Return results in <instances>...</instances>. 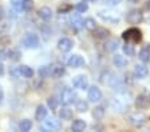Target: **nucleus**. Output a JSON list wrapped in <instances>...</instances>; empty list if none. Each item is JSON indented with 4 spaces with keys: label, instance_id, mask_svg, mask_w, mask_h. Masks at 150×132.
Segmentation results:
<instances>
[{
    "label": "nucleus",
    "instance_id": "35",
    "mask_svg": "<svg viewBox=\"0 0 150 132\" xmlns=\"http://www.w3.org/2000/svg\"><path fill=\"white\" fill-rule=\"evenodd\" d=\"M101 3L104 4H108V6H118L120 3H121V0H100Z\"/></svg>",
    "mask_w": 150,
    "mask_h": 132
},
{
    "label": "nucleus",
    "instance_id": "40",
    "mask_svg": "<svg viewBox=\"0 0 150 132\" xmlns=\"http://www.w3.org/2000/svg\"><path fill=\"white\" fill-rule=\"evenodd\" d=\"M4 73V66H3V63L0 61V76Z\"/></svg>",
    "mask_w": 150,
    "mask_h": 132
},
{
    "label": "nucleus",
    "instance_id": "20",
    "mask_svg": "<svg viewBox=\"0 0 150 132\" xmlns=\"http://www.w3.org/2000/svg\"><path fill=\"white\" fill-rule=\"evenodd\" d=\"M71 128H72V131H74V132H81L86 128V123H85L84 120H81V119H77V120L73 121Z\"/></svg>",
    "mask_w": 150,
    "mask_h": 132
},
{
    "label": "nucleus",
    "instance_id": "34",
    "mask_svg": "<svg viewBox=\"0 0 150 132\" xmlns=\"http://www.w3.org/2000/svg\"><path fill=\"white\" fill-rule=\"evenodd\" d=\"M72 9V6H69V4H62V6L59 7V14H67V12H69Z\"/></svg>",
    "mask_w": 150,
    "mask_h": 132
},
{
    "label": "nucleus",
    "instance_id": "9",
    "mask_svg": "<svg viewBox=\"0 0 150 132\" xmlns=\"http://www.w3.org/2000/svg\"><path fill=\"white\" fill-rule=\"evenodd\" d=\"M88 99L91 101H100L102 99V92L97 86H92L91 88H88Z\"/></svg>",
    "mask_w": 150,
    "mask_h": 132
},
{
    "label": "nucleus",
    "instance_id": "1",
    "mask_svg": "<svg viewBox=\"0 0 150 132\" xmlns=\"http://www.w3.org/2000/svg\"><path fill=\"white\" fill-rule=\"evenodd\" d=\"M122 39L125 40V43L137 44L142 40V31L136 27H132V28L122 32Z\"/></svg>",
    "mask_w": 150,
    "mask_h": 132
},
{
    "label": "nucleus",
    "instance_id": "29",
    "mask_svg": "<svg viewBox=\"0 0 150 132\" xmlns=\"http://www.w3.org/2000/svg\"><path fill=\"white\" fill-rule=\"evenodd\" d=\"M147 104V98L145 95H138L136 99V106L138 107V108H144L145 106Z\"/></svg>",
    "mask_w": 150,
    "mask_h": 132
},
{
    "label": "nucleus",
    "instance_id": "32",
    "mask_svg": "<svg viewBox=\"0 0 150 132\" xmlns=\"http://www.w3.org/2000/svg\"><path fill=\"white\" fill-rule=\"evenodd\" d=\"M31 8H32V0H23L21 1V9L23 11L28 12L31 11Z\"/></svg>",
    "mask_w": 150,
    "mask_h": 132
},
{
    "label": "nucleus",
    "instance_id": "25",
    "mask_svg": "<svg viewBox=\"0 0 150 132\" xmlns=\"http://www.w3.org/2000/svg\"><path fill=\"white\" fill-rule=\"evenodd\" d=\"M59 116H60V119H62V120H71L72 116H73V113H72V111L69 108L64 107L62 109H60Z\"/></svg>",
    "mask_w": 150,
    "mask_h": 132
},
{
    "label": "nucleus",
    "instance_id": "41",
    "mask_svg": "<svg viewBox=\"0 0 150 132\" xmlns=\"http://www.w3.org/2000/svg\"><path fill=\"white\" fill-rule=\"evenodd\" d=\"M1 17H3V8L0 7V19H1Z\"/></svg>",
    "mask_w": 150,
    "mask_h": 132
},
{
    "label": "nucleus",
    "instance_id": "14",
    "mask_svg": "<svg viewBox=\"0 0 150 132\" xmlns=\"http://www.w3.org/2000/svg\"><path fill=\"white\" fill-rule=\"evenodd\" d=\"M16 72H17V75H20L21 78H25V79H29L33 76V69L28 66H19Z\"/></svg>",
    "mask_w": 150,
    "mask_h": 132
},
{
    "label": "nucleus",
    "instance_id": "2",
    "mask_svg": "<svg viewBox=\"0 0 150 132\" xmlns=\"http://www.w3.org/2000/svg\"><path fill=\"white\" fill-rule=\"evenodd\" d=\"M127 120L130 124H133L136 127H142L147 121V116L142 112H132V113L127 115Z\"/></svg>",
    "mask_w": 150,
    "mask_h": 132
},
{
    "label": "nucleus",
    "instance_id": "36",
    "mask_svg": "<svg viewBox=\"0 0 150 132\" xmlns=\"http://www.w3.org/2000/svg\"><path fill=\"white\" fill-rule=\"evenodd\" d=\"M9 58V51L8 49H0V61L6 60V59Z\"/></svg>",
    "mask_w": 150,
    "mask_h": 132
},
{
    "label": "nucleus",
    "instance_id": "3",
    "mask_svg": "<svg viewBox=\"0 0 150 132\" xmlns=\"http://www.w3.org/2000/svg\"><path fill=\"white\" fill-rule=\"evenodd\" d=\"M76 98H77V95H76V92H74L73 89L65 88L64 91L61 92L60 101H61L62 106H69V104H72L74 100H76Z\"/></svg>",
    "mask_w": 150,
    "mask_h": 132
},
{
    "label": "nucleus",
    "instance_id": "21",
    "mask_svg": "<svg viewBox=\"0 0 150 132\" xmlns=\"http://www.w3.org/2000/svg\"><path fill=\"white\" fill-rule=\"evenodd\" d=\"M113 63H114V66L118 67V68H122V67L127 66V60L122 56V55H114L113 56Z\"/></svg>",
    "mask_w": 150,
    "mask_h": 132
},
{
    "label": "nucleus",
    "instance_id": "24",
    "mask_svg": "<svg viewBox=\"0 0 150 132\" xmlns=\"http://www.w3.org/2000/svg\"><path fill=\"white\" fill-rule=\"evenodd\" d=\"M118 47H120L118 40H116V39H112V40H109V41L105 43V49H106L108 52H114Z\"/></svg>",
    "mask_w": 150,
    "mask_h": 132
},
{
    "label": "nucleus",
    "instance_id": "39",
    "mask_svg": "<svg viewBox=\"0 0 150 132\" xmlns=\"http://www.w3.org/2000/svg\"><path fill=\"white\" fill-rule=\"evenodd\" d=\"M145 9H146V11H150V0H147L146 3H145Z\"/></svg>",
    "mask_w": 150,
    "mask_h": 132
},
{
    "label": "nucleus",
    "instance_id": "11",
    "mask_svg": "<svg viewBox=\"0 0 150 132\" xmlns=\"http://www.w3.org/2000/svg\"><path fill=\"white\" fill-rule=\"evenodd\" d=\"M84 66H85V59L82 56H80V55H73L68 60V67H71V68H81Z\"/></svg>",
    "mask_w": 150,
    "mask_h": 132
},
{
    "label": "nucleus",
    "instance_id": "38",
    "mask_svg": "<svg viewBox=\"0 0 150 132\" xmlns=\"http://www.w3.org/2000/svg\"><path fill=\"white\" fill-rule=\"evenodd\" d=\"M3 99H4V92H3V88H1V86H0V104H1Z\"/></svg>",
    "mask_w": 150,
    "mask_h": 132
},
{
    "label": "nucleus",
    "instance_id": "10",
    "mask_svg": "<svg viewBox=\"0 0 150 132\" xmlns=\"http://www.w3.org/2000/svg\"><path fill=\"white\" fill-rule=\"evenodd\" d=\"M47 119V118H45ZM44 126L47 129H51V131H57V129L61 128V120H59L54 116H51L47 120H44Z\"/></svg>",
    "mask_w": 150,
    "mask_h": 132
},
{
    "label": "nucleus",
    "instance_id": "37",
    "mask_svg": "<svg viewBox=\"0 0 150 132\" xmlns=\"http://www.w3.org/2000/svg\"><path fill=\"white\" fill-rule=\"evenodd\" d=\"M21 1H23V0H11V4L15 9L20 11V9H21Z\"/></svg>",
    "mask_w": 150,
    "mask_h": 132
},
{
    "label": "nucleus",
    "instance_id": "18",
    "mask_svg": "<svg viewBox=\"0 0 150 132\" xmlns=\"http://www.w3.org/2000/svg\"><path fill=\"white\" fill-rule=\"evenodd\" d=\"M47 113H48V109H47V107L45 106H39L36 108L35 118H36V120L41 121V120H44V119L47 118Z\"/></svg>",
    "mask_w": 150,
    "mask_h": 132
},
{
    "label": "nucleus",
    "instance_id": "28",
    "mask_svg": "<svg viewBox=\"0 0 150 132\" xmlns=\"http://www.w3.org/2000/svg\"><path fill=\"white\" fill-rule=\"evenodd\" d=\"M19 128H20V131H29L32 128V121L29 119H24V120L20 121Z\"/></svg>",
    "mask_w": 150,
    "mask_h": 132
},
{
    "label": "nucleus",
    "instance_id": "8",
    "mask_svg": "<svg viewBox=\"0 0 150 132\" xmlns=\"http://www.w3.org/2000/svg\"><path fill=\"white\" fill-rule=\"evenodd\" d=\"M72 84H73L74 88H79V89H86L89 86V81L88 78L85 75H77L74 76L73 80H72Z\"/></svg>",
    "mask_w": 150,
    "mask_h": 132
},
{
    "label": "nucleus",
    "instance_id": "15",
    "mask_svg": "<svg viewBox=\"0 0 150 132\" xmlns=\"http://www.w3.org/2000/svg\"><path fill=\"white\" fill-rule=\"evenodd\" d=\"M82 17L81 15H80V12H77V14H72L71 16V23H72V27H73L74 29H81L82 27H84V24H82Z\"/></svg>",
    "mask_w": 150,
    "mask_h": 132
},
{
    "label": "nucleus",
    "instance_id": "33",
    "mask_svg": "<svg viewBox=\"0 0 150 132\" xmlns=\"http://www.w3.org/2000/svg\"><path fill=\"white\" fill-rule=\"evenodd\" d=\"M39 73H40V78H47L49 76V66H44L39 69Z\"/></svg>",
    "mask_w": 150,
    "mask_h": 132
},
{
    "label": "nucleus",
    "instance_id": "23",
    "mask_svg": "<svg viewBox=\"0 0 150 132\" xmlns=\"http://www.w3.org/2000/svg\"><path fill=\"white\" fill-rule=\"evenodd\" d=\"M92 116H93L96 120H102L105 116V109L102 107H94V109L92 111Z\"/></svg>",
    "mask_w": 150,
    "mask_h": 132
},
{
    "label": "nucleus",
    "instance_id": "4",
    "mask_svg": "<svg viewBox=\"0 0 150 132\" xmlns=\"http://www.w3.org/2000/svg\"><path fill=\"white\" fill-rule=\"evenodd\" d=\"M144 20V15L139 9H130L126 15V21L129 24H139Z\"/></svg>",
    "mask_w": 150,
    "mask_h": 132
},
{
    "label": "nucleus",
    "instance_id": "30",
    "mask_svg": "<svg viewBox=\"0 0 150 132\" xmlns=\"http://www.w3.org/2000/svg\"><path fill=\"white\" fill-rule=\"evenodd\" d=\"M76 11L80 12V14H82V12H86V11H88V3L82 0L81 3H79L76 6Z\"/></svg>",
    "mask_w": 150,
    "mask_h": 132
},
{
    "label": "nucleus",
    "instance_id": "12",
    "mask_svg": "<svg viewBox=\"0 0 150 132\" xmlns=\"http://www.w3.org/2000/svg\"><path fill=\"white\" fill-rule=\"evenodd\" d=\"M134 78L137 79H145L149 75V68H147L145 64H136L134 66Z\"/></svg>",
    "mask_w": 150,
    "mask_h": 132
},
{
    "label": "nucleus",
    "instance_id": "22",
    "mask_svg": "<svg viewBox=\"0 0 150 132\" xmlns=\"http://www.w3.org/2000/svg\"><path fill=\"white\" fill-rule=\"evenodd\" d=\"M82 24H84V28H86L91 32L97 27V23H96V20H94L93 17H86V19L82 21Z\"/></svg>",
    "mask_w": 150,
    "mask_h": 132
},
{
    "label": "nucleus",
    "instance_id": "13",
    "mask_svg": "<svg viewBox=\"0 0 150 132\" xmlns=\"http://www.w3.org/2000/svg\"><path fill=\"white\" fill-rule=\"evenodd\" d=\"M57 48L61 52H69L72 48H73V41L68 37H61L57 43Z\"/></svg>",
    "mask_w": 150,
    "mask_h": 132
},
{
    "label": "nucleus",
    "instance_id": "26",
    "mask_svg": "<svg viewBox=\"0 0 150 132\" xmlns=\"http://www.w3.org/2000/svg\"><path fill=\"white\" fill-rule=\"evenodd\" d=\"M76 109L77 112H86L89 109V106H88V101H85V100H79L76 103Z\"/></svg>",
    "mask_w": 150,
    "mask_h": 132
},
{
    "label": "nucleus",
    "instance_id": "7",
    "mask_svg": "<svg viewBox=\"0 0 150 132\" xmlns=\"http://www.w3.org/2000/svg\"><path fill=\"white\" fill-rule=\"evenodd\" d=\"M98 17L101 19V20L108 21V23H112V24H118L120 23V17L117 16L116 14L110 12V11H100Z\"/></svg>",
    "mask_w": 150,
    "mask_h": 132
},
{
    "label": "nucleus",
    "instance_id": "43",
    "mask_svg": "<svg viewBox=\"0 0 150 132\" xmlns=\"http://www.w3.org/2000/svg\"><path fill=\"white\" fill-rule=\"evenodd\" d=\"M84 1H86V3H93L94 0H84Z\"/></svg>",
    "mask_w": 150,
    "mask_h": 132
},
{
    "label": "nucleus",
    "instance_id": "17",
    "mask_svg": "<svg viewBox=\"0 0 150 132\" xmlns=\"http://www.w3.org/2000/svg\"><path fill=\"white\" fill-rule=\"evenodd\" d=\"M138 58L142 63H149L150 61V44H146V46L139 51Z\"/></svg>",
    "mask_w": 150,
    "mask_h": 132
},
{
    "label": "nucleus",
    "instance_id": "6",
    "mask_svg": "<svg viewBox=\"0 0 150 132\" xmlns=\"http://www.w3.org/2000/svg\"><path fill=\"white\" fill-rule=\"evenodd\" d=\"M23 44L27 48H37L40 46V39L36 34H28L23 39Z\"/></svg>",
    "mask_w": 150,
    "mask_h": 132
},
{
    "label": "nucleus",
    "instance_id": "42",
    "mask_svg": "<svg viewBox=\"0 0 150 132\" xmlns=\"http://www.w3.org/2000/svg\"><path fill=\"white\" fill-rule=\"evenodd\" d=\"M129 1H132V3H138L139 0H129Z\"/></svg>",
    "mask_w": 150,
    "mask_h": 132
},
{
    "label": "nucleus",
    "instance_id": "27",
    "mask_svg": "<svg viewBox=\"0 0 150 132\" xmlns=\"http://www.w3.org/2000/svg\"><path fill=\"white\" fill-rule=\"evenodd\" d=\"M122 49H124L126 56H134V55H136V51H134V47L132 43H125V46L122 47Z\"/></svg>",
    "mask_w": 150,
    "mask_h": 132
},
{
    "label": "nucleus",
    "instance_id": "19",
    "mask_svg": "<svg viewBox=\"0 0 150 132\" xmlns=\"http://www.w3.org/2000/svg\"><path fill=\"white\" fill-rule=\"evenodd\" d=\"M39 16L45 21L51 20L52 19V9L48 8V7H41V8L39 9Z\"/></svg>",
    "mask_w": 150,
    "mask_h": 132
},
{
    "label": "nucleus",
    "instance_id": "45",
    "mask_svg": "<svg viewBox=\"0 0 150 132\" xmlns=\"http://www.w3.org/2000/svg\"><path fill=\"white\" fill-rule=\"evenodd\" d=\"M149 99H150V93H149Z\"/></svg>",
    "mask_w": 150,
    "mask_h": 132
},
{
    "label": "nucleus",
    "instance_id": "31",
    "mask_svg": "<svg viewBox=\"0 0 150 132\" xmlns=\"http://www.w3.org/2000/svg\"><path fill=\"white\" fill-rule=\"evenodd\" d=\"M48 107L51 109H56L57 107H59V100H57V98L51 96V98L48 99Z\"/></svg>",
    "mask_w": 150,
    "mask_h": 132
},
{
    "label": "nucleus",
    "instance_id": "16",
    "mask_svg": "<svg viewBox=\"0 0 150 132\" xmlns=\"http://www.w3.org/2000/svg\"><path fill=\"white\" fill-rule=\"evenodd\" d=\"M92 32H93V36L97 39H106V37L110 36V31L104 28V27H96Z\"/></svg>",
    "mask_w": 150,
    "mask_h": 132
},
{
    "label": "nucleus",
    "instance_id": "44",
    "mask_svg": "<svg viewBox=\"0 0 150 132\" xmlns=\"http://www.w3.org/2000/svg\"><path fill=\"white\" fill-rule=\"evenodd\" d=\"M149 24H150V19H149Z\"/></svg>",
    "mask_w": 150,
    "mask_h": 132
},
{
    "label": "nucleus",
    "instance_id": "5",
    "mask_svg": "<svg viewBox=\"0 0 150 132\" xmlns=\"http://www.w3.org/2000/svg\"><path fill=\"white\" fill-rule=\"evenodd\" d=\"M64 73H65V67L62 63L57 61V63H53L52 66H49V76H52V78L59 79Z\"/></svg>",
    "mask_w": 150,
    "mask_h": 132
}]
</instances>
